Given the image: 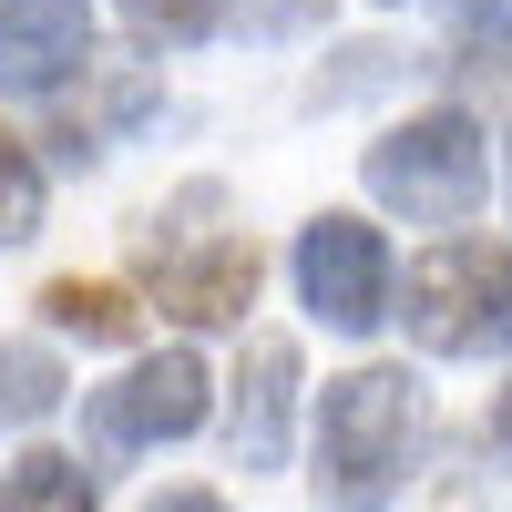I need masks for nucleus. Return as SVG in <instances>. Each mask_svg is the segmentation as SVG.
<instances>
[{
	"instance_id": "nucleus-5",
	"label": "nucleus",
	"mask_w": 512,
	"mask_h": 512,
	"mask_svg": "<svg viewBox=\"0 0 512 512\" xmlns=\"http://www.w3.org/2000/svg\"><path fill=\"white\" fill-rule=\"evenodd\" d=\"M205 400H216V379H205L195 349H154L113 379V390H82V441L93 451H154V441H185L205 431Z\"/></svg>"
},
{
	"instance_id": "nucleus-14",
	"label": "nucleus",
	"mask_w": 512,
	"mask_h": 512,
	"mask_svg": "<svg viewBox=\"0 0 512 512\" xmlns=\"http://www.w3.org/2000/svg\"><path fill=\"white\" fill-rule=\"evenodd\" d=\"M236 21L246 31H297V21H318V0H236Z\"/></svg>"
},
{
	"instance_id": "nucleus-1",
	"label": "nucleus",
	"mask_w": 512,
	"mask_h": 512,
	"mask_svg": "<svg viewBox=\"0 0 512 512\" xmlns=\"http://www.w3.org/2000/svg\"><path fill=\"white\" fill-rule=\"evenodd\" d=\"M420 431H431V410H420L410 369H349V379H328L308 492L328 512H390L400 482H410V461H420Z\"/></svg>"
},
{
	"instance_id": "nucleus-17",
	"label": "nucleus",
	"mask_w": 512,
	"mask_h": 512,
	"mask_svg": "<svg viewBox=\"0 0 512 512\" xmlns=\"http://www.w3.org/2000/svg\"><path fill=\"white\" fill-rule=\"evenodd\" d=\"M492 441H502V451H512V390H502V400H492Z\"/></svg>"
},
{
	"instance_id": "nucleus-8",
	"label": "nucleus",
	"mask_w": 512,
	"mask_h": 512,
	"mask_svg": "<svg viewBox=\"0 0 512 512\" xmlns=\"http://www.w3.org/2000/svg\"><path fill=\"white\" fill-rule=\"evenodd\" d=\"M287 410H297V349H287V338H246L236 420H226V441H236L246 472H277V461H287Z\"/></svg>"
},
{
	"instance_id": "nucleus-3",
	"label": "nucleus",
	"mask_w": 512,
	"mask_h": 512,
	"mask_svg": "<svg viewBox=\"0 0 512 512\" xmlns=\"http://www.w3.org/2000/svg\"><path fill=\"white\" fill-rule=\"evenodd\" d=\"M390 308L410 318V338L431 359H492L512 349V246L451 236L410 267V287H390Z\"/></svg>"
},
{
	"instance_id": "nucleus-15",
	"label": "nucleus",
	"mask_w": 512,
	"mask_h": 512,
	"mask_svg": "<svg viewBox=\"0 0 512 512\" xmlns=\"http://www.w3.org/2000/svg\"><path fill=\"white\" fill-rule=\"evenodd\" d=\"M451 11L472 21V31H492V41H512V0H451Z\"/></svg>"
},
{
	"instance_id": "nucleus-2",
	"label": "nucleus",
	"mask_w": 512,
	"mask_h": 512,
	"mask_svg": "<svg viewBox=\"0 0 512 512\" xmlns=\"http://www.w3.org/2000/svg\"><path fill=\"white\" fill-rule=\"evenodd\" d=\"M216 216H226V195L185 185L154 216V236H144V287H154V308L185 318V328H236L256 308V246L236 226H216Z\"/></svg>"
},
{
	"instance_id": "nucleus-6",
	"label": "nucleus",
	"mask_w": 512,
	"mask_h": 512,
	"mask_svg": "<svg viewBox=\"0 0 512 512\" xmlns=\"http://www.w3.org/2000/svg\"><path fill=\"white\" fill-rule=\"evenodd\" d=\"M297 297L308 318L338 338H369L390 318V246H379L369 216H308L297 226Z\"/></svg>"
},
{
	"instance_id": "nucleus-11",
	"label": "nucleus",
	"mask_w": 512,
	"mask_h": 512,
	"mask_svg": "<svg viewBox=\"0 0 512 512\" xmlns=\"http://www.w3.org/2000/svg\"><path fill=\"white\" fill-rule=\"evenodd\" d=\"M0 512H93V472L72 451H21L0 472Z\"/></svg>"
},
{
	"instance_id": "nucleus-10",
	"label": "nucleus",
	"mask_w": 512,
	"mask_h": 512,
	"mask_svg": "<svg viewBox=\"0 0 512 512\" xmlns=\"http://www.w3.org/2000/svg\"><path fill=\"white\" fill-rule=\"evenodd\" d=\"M72 400V379L52 349H31V338H0V431H31V420H52Z\"/></svg>"
},
{
	"instance_id": "nucleus-7",
	"label": "nucleus",
	"mask_w": 512,
	"mask_h": 512,
	"mask_svg": "<svg viewBox=\"0 0 512 512\" xmlns=\"http://www.w3.org/2000/svg\"><path fill=\"white\" fill-rule=\"evenodd\" d=\"M93 72V0H0V93H62Z\"/></svg>"
},
{
	"instance_id": "nucleus-12",
	"label": "nucleus",
	"mask_w": 512,
	"mask_h": 512,
	"mask_svg": "<svg viewBox=\"0 0 512 512\" xmlns=\"http://www.w3.org/2000/svg\"><path fill=\"white\" fill-rule=\"evenodd\" d=\"M41 154L21 144V134H0V246H31L41 236Z\"/></svg>"
},
{
	"instance_id": "nucleus-9",
	"label": "nucleus",
	"mask_w": 512,
	"mask_h": 512,
	"mask_svg": "<svg viewBox=\"0 0 512 512\" xmlns=\"http://www.w3.org/2000/svg\"><path fill=\"white\" fill-rule=\"evenodd\" d=\"M41 318H52L62 338H82V349H123V338L144 328V308L123 287H82V277H62V287H41Z\"/></svg>"
},
{
	"instance_id": "nucleus-16",
	"label": "nucleus",
	"mask_w": 512,
	"mask_h": 512,
	"mask_svg": "<svg viewBox=\"0 0 512 512\" xmlns=\"http://www.w3.org/2000/svg\"><path fill=\"white\" fill-rule=\"evenodd\" d=\"M144 512H226L216 492H164V502H144Z\"/></svg>"
},
{
	"instance_id": "nucleus-13",
	"label": "nucleus",
	"mask_w": 512,
	"mask_h": 512,
	"mask_svg": "<svg viewBox=\"0 0 512 512\" xmlns=\"http://www.w3.org/2000/svg\"><path fill=\"white\" fill-rule=\"evenodd\" d=\"M113 11L134 21L144 41H205V31L226 21V0H113Z\"/></svg>"
},
{
	"instance_id": "nucleus-4",
	"label": "nucleus",
	"mask_w": 512,
	"mask_h": 512,
	"mask_svg": "<svg viewBox=\"0 0 512 512\" xmlns=\"http://www.w3.org/2000/svg\"><path fill=\"white\" fill-rule=\"evenodd\" d=\"M482 185H492V144H482V123L461 103L410 113V123H390L369 144V195L390 216H410V226H461L482 205Z\"/></svg>"
}]
</instances>
